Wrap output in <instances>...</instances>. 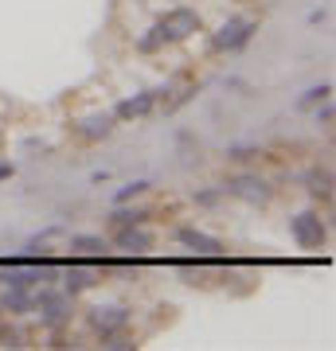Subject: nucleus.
Listing matches in <instances>:
<instances>
[{"label": "nucleus", "instance_id": "1", "mask_svg": "<svg viewBox=\"0 0 336 351\" xmlns=\"http://www.w3.org/2000/svg\"><path fill=\"white\" fill-rule=\"evenodd\" d=\"M176 82H161V86H149V90H137V94H125V98L113 101V117H117V125H129V121H145V117H153L157 110H164L168 106V98H172Z\"/></svg>", "mask_w": 336, "mask_h": 351}, {"label": "nucleus", "instance_id": "2", "mask_svg": "<svg viewBox=\"0 0 336 351\" xmlns=\"http://www.w3.org/2000/svg\"><path fill=\"white\" fill-rule=\"evenodd\" d=\"M75 313H78L75 297H71V293H63L59 285H39L36 289V308H32V316L39 320V328H43V332L71 328Z\"/></svg>", "mask_w": 336, "mask_h": 351}, {"label": "nucleus", "instance_id": "3", "mask_svg": "<svg viewBox=\"0 0 336 351\" xmlns=\"http://www.w3.org/2000/svg\"><path fill=\"white\" fill-rule=\"evenodd\" d=\"M254 36H258V20L254 16H227L223 24L208 36V51L212 55H238V51H247L254 43Z\"/></svg>", "mask_w": 336, "mask_h": 351}, {"label": "nucleus", "instance_id": "4", "mask_svg": "<svg viewBox=\"0 0 336 351\" xmlns=\"http://www.w3.org/2000/svg\"><path fill=\"white\" fill-rule=\"evenodd\" d=\"M223 191L227 199H238V203H250V207H266V203L274 199V184L258 176L254 168H238L223 180Z\"/></svg>", "mask_w": 336, "mask_h": 351}, {"label": "nucleus", "instance_id": "5", "mask_svg": "<svg viewBox=\"0 0 336 351\" xmlns=\"http://www.w3.org/2000/svg\"><path fill=\"white\" fill-rule=\"evenodd\" d=\"M289 239H293V246L298 250H324L328 246V223L321 219V211L317 207H305V211H293L289 215Z\"/></svg>", "mask_w": 336, "mask_h": 351}, {"label": "nucleus", "instance_id": "6", "mask_svg": "<svg viewBox=\"0 0 336 351\" xmlns=\"http://www.w3.org/2000/svg\"><path fill=\"white\" fill-rule=\"evenodd\" d=\"M82 320H87L90 336L102 339V336H113V332H122V328L133 324V308L129 304H117V301H102V304H90L87 313H82Z\"/></svg>", "mask_w": 336, "mask_h": 351}, {"label": "nucleus", "instance_id": "7", "mask_svg": "<svg viewBox=\"0 0 336 351\" xmlns=\"http://www.w3.org/2000/svg\"><path fill=\"white\" fill-rule=\"evenodd\" d=\"M106 239H110V250L125 254V258H149L153 246H157V234H153L149 226H117Z\"/></svg>", "mask_w": 336, "mask_h": 351}, {"label": "nucleus", "instance_id": "8", "mask_svg": "<svg viewBox=\"0 0 336 351\" xmlns=\"http://www.w3.org/2000/svg\"><path fill=\"white\" fill-rule=\"evenodd\" d=\"M157 24L164 27L168 43H184V39L203 32V16H199L196 8H188V4H176V8H168L164 16H157Z\"/></svg>", "mask_w": 336, "mask_h": 351}, {"label": "nucleus", "instance_id": "9", "mask_svg": "<svg viewBox=\"0 0 336 351\" xmlns=\"http://www.w3.org/2000/svg\"><path fill=\"white\" fill-rule=\"evenodd\" d=\"M172 239H176V246H184V250L196 254V258H223L227 254L223 239H215V234L199 230V226H176Z\"/></svg>", "mask_w": 336, "mask_h": 351}, {"label": "nucleus", "instance_id": "10", "mask_svg": "<svg viewBox=\"0 0 336 351\" xmlns=\"http://www.w3.org/2000/svg\"><path fill=\"white\" fill-rule=\"evenodd\" d=\"M113 129H117V117L110 110H94V113H87V117L75 121L78 141H87V145H102L106 137H113Z\"/></svg>", "mask_w": 336, "mask_h": 351}, {"label": "nucleus", "instance_id": "11", "mask_svg": "<svg viewBox=\"0 0 336 351\" xmlns=\"http://www.w3.org/2000/svg\"><path fill=\"white\" fill-rule=\"evenodd\" d=\"M32 308H36V289H0V313L8 320L32 316Z\"/></svg>", "mask_w": 336, "mask_h": 351}, {"label": "nucleus", "instance_id": "12", "mask_svg": "<svg viewBox=\"0 0 336 351\" xmlns=\"http://www.w3.org/2000/svg\"><path fill=\"white\" fill-rule=\"evenodd\" d=\"M153 211L149 207H133V203H113L110 215H106V226L117 230V226H149Z\"/></svg>", "mask_w": 336, "mask_h": 351}, {"label": "nucleus", "instance_id": "13", "mask_svg": "<svg viewBox=\"0 0 336 351\" xmlns=\"http://www.w3.org/2000/svg\"><path fill=\"white\" fill-rule=\"evenodd\" d=\"M301 184H305V191H309L313 199H333V172L328 168H321V164H313V168H305L301 172Z\"/></svg>", "mask_w": 336, "mask_h": 351}, {"label": "nucleus", "instance_id": "14", "mask_svg": "<svg viewBox=\"0 0 336 351\" xmlns=\"http://www.w3.org/2000/svg\"><path fill=\"white\" fill-rule=\"evenodd\" d=\"M71 250L75 258H110V239L106 234H71Z\"/></svg>", "mask_w": 336, "mask_h": 351}, {"label": "nucleus", "instance_id": "15", "mask_svg": "<svg viewBox=\"0 0 336 351\" xmlns=\"http://www.w3.org/2000/svg\"><path fill=\"white\" fill-rule=\"evenodd\" d=\"M133 47H137V55H161V51L172 47V43H168V36H164L161 24H153V27H145V32L137 36V43H133Z\"/></svg>", "mask_w": 336, "mask_h": 351}, {"label": "nucleus", "instance_id": "16", "mask_svg": "<svg viewBox=\"0 0 336 351\" xmlns=\"http://www.w3.org/2000/svg\"><path fill=\"white\" fill-rule=\"evenodd\" d=\"M223 156L231 164H254L262 156V149H258V145H250V141H238V145H227Z\"/></svg>", "mask_w": 336, "mask_h": 351}, {"label": "nucleus", "instance_id": "17", "mask_svg": "<svg viewBox=\"0 0 336 351\" xmlns=\"http://www.w3.org/2000/svg\"><path fill=\"white\" fill-rule=\"evenodd\" d=\"M223 199H227L223 184H208V188H196V191H192V203H196V207H219Z\"/></svg>", "mask_w": 336, "mask_h": 351}, {"label": "nucleus", "instance_id": "18", "mask_svg": "<svg viewBox=\"0 0 336 351\" xmlns=\"http://www.w3.org/2000/svg\"><path fill=\"white\" fill-rule=\"evenodd\" d=\"M98 343H102L106 351H133V348H141V343H137V336H133L129 328H122V332H113V336H102Z\"/></svg>", "mask_w": 336, "mask_h": 351}, {"label": "nucleus", "instance_id": "19", "mask_svg": "<svg viewBox=\"0 0 336 351\" xmlns=\"http://www.w3.org/2000/svg\"><path fill=\"white\" fill-rule=\"evenodd\" d=\"M324 98H333V82H317V86H309L298 98V110H313V106H321Z\"/></svg>", "mask_w": 336, "mask_h": 351}, {"label": "nucleus", "instance_id": "20", "mask_svg": "<svg viewBox=\"0 0 336 351\" xmlns=\"http://www.w3.org/2000/svg\"><path fill=\"white\" fill-rule=\"evenodd\" d=\"M145 191H153V180H129L125 188H117V195H113V203H133V199H141Z\"/></svg>", "mask_w": 336, "mask_h": 351}, {"label": "nucleus", "instance_id": "21", "mask_svg": "<svg viewBox=\"0 0 336 351\" xmlns=\"http://www.w3.org/2000/svg\"><path fill=\"white\" fill-rule=\"evenodd\" d=\"M333 117H336V113H333V98H324L321 106H313V121H317L321 129L333 125Z\"/></svg>", "mask_w": 336, "mask_h": 351}, {"label": "nucleus", "instance_id": "22", "mask_svg": "<svg viewBox=\"0 0 336 351\" xmlns=\"http://www.w3.org/2000/svg\"><path fill=\"white\" fill-rule=\"evenodd\" d=\"M16 176V164L12 160H0V184H4V180H12Z\"/></svg>", "mask_w": 336, "mask_h": 351}, {"label": "nucleus", "instance_id": "23", "mask_svg": "<svg viewBox=\"0 0 336 351\" xmlns=\"http://www.w3.org/2000/svg\"><path fill=\"white\" fill-rule=\"evenodd\" d=\"M324 16H328L324 8H313V12H309V24H324Z\"/></svg>", "mask_w": 336, "mask_h": 351}, {"label": "nucleus", "instance_id": "24", "mask_svg": "<svg viewBox=\"0 0 336 351\" xmlns=\"http://www.w3.org/2000/svg\"><path fill=\"white\" fill-rule=\"evenodd\" d=\"M0 316H4V313H0Z\"/></svg>", "mask_w": 336, "mask_h": 351}]
</instances>
